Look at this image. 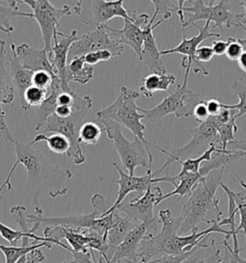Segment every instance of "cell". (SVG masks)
<instances>
[{"mask_svg": "<svg viewBox=\"0 0 246 263\" xmlns=\"http://www.w3.org/2000/svg\"><path fill=\"white\" fill-rule=\"evenodd\" d=\"M15 162L8 175L4 183L0 186V195L4 187L8 191L13 190L11 178L18 165H23L26 169V192L31 194L35 212L43 211L38 199L42 192H47L51 198H58L68 193L66 182L72 178V173L69 169L50 165L46 161L44 155L33 148L29 144H24L15 140Z\"/></svg>", "mask_w": 246, "mask_h": 263, "instance_id": "1", "label": "cell"}, {"mask_svg": "<svg viewBox=\"0 0 246 263\" xmlns=\"http://www.w3.org/2000/svg\"><path fill=\"white\" fill-rule=\"evenodd\" d=\"M159 221L161 224L160 232L156 234L147 232L141 240L138 250V258L141 262L150 261L166 255H182L193 251L195 248H208L205 240L211 233H222L218 221H215L208 229L199 232L197 228L186 236L179 235L180 223L178 218H173L169 209H161L159 212Z\"/></svg>", "mask_w": 246, "mask_h": 263, "instance_id": "2", "label": "cell"}, {"mask_svg": "<svg viewBox=\"0 0 246 263\" xmlns=\"http://www.w3.org/2000/svg\"><path fill=\"white\" fill-rule=\"evenodd\" d=\"M224 169L211 172L202 178L189 196L178 217L180 223L179 235L192 232L199 223L211 224L215 220H210L209 215L214 213L216 217H222L223 211L219 208V198L216 197L217 188L222 183Z\"/></svg>", "mask_w": 246, "mask_h": 263, "instance_id": "3", "label": "cell"}, {"mask_svg": "<svg viewBox=\"0 0 246 263\" xmlns=\"http://www.w3.org/2000/svg\"><path fill=\"white\" fill-rule=\"evenodd\" d=\"M138 97V92L122 86L116 100L106 108L96 112L95 116L96 119L111 120L125 126L135 137L142 141L147 148H150L155 147V145L148 142L145 137L146 126L141 123L145 116L138 112V106L136 103Z\"/></svg>", "mask_w": 246, "mask_h": 263, "instance_id": "4", "label": "cell"}, {"mask_svg": "<svg viewBox=\"0 0 246 263\" xmlns=\"http://www.w3.org/2000/svg\"><path fill=\"white\" fill-rule=\"evenodd\" d=\"M204 0H187L192 6H183L182 10L188 13V20L182 24V27H186L195 24L198 21H205L212 24V28H219L223 31V26L227 28L239 27L246 31V17L244 14H238L231 12V1L219 0L215 4V1H209V5L205 4Z\"/></svg>", "mask_w": 246, "mask_h": 263, "instance_id": "5", "label": "cell"}, {"mask_svg": "<svg viewBox=\"0 0 246 263\" xmlns=\"http://www.w3.org/2000/svg\"><path fill=\"white\" fill-rule=\"evenodd\" d=\"M218 125L219 124L216 122L215 117H210L206 122L199 124L197 127L188 130L192 135L191 141L186 144L184 147L177 148L172 153H169L158 146H155L156 149L167 155V160L161 166V169L156 171L155 173L153 172L154 176L166 170L174 162L186 160L188 158L198 157L207 152L212 146H216L218 148L220 144Z\"/></svg>", "mask_w": 246, "mask_h": 263, "instance_id": "6", "label": "cell"}, {"mask_svg": "<svg viewBox=\"0 0 246 263\" xmlns=\"http://www.w3.org/2000/svg\"><path fill=\"white\" fill-rule=\"evenodd\" d=\"M97 123L103 125V130L106 132L107 137L113 141L117 155H119L123 168L128 171L131 177L135 176V170L138 167H142L146 170L149 166V156L147 148L142 141L135 137L134 141H129L123 135L121 125L111 120L96 119Z\"/></svg>", "mask_w": 246, "mask_h": 263, "instance_id": "7", "label": "cell"}, {"mask_svg": "<svg viewBox=\"0 0 246 263\" xmlns=\"http://www.w3.org/2000/svg\"><path fill=\"white\" fill-rule=\"evenodd\" d=\"M189 77L190 73L186 72L183 84L178 86L176 90L166 97L161 103L151 109L138 107V112L150 123H158L169 114H174L179 119L192 117L195 106L204 100L200 95L189 89Z\"/></svg>", "mask_w": 246, "mask_h": 263, "instance_id": "8", "label": "cell"}, {"mask_svg": "<svg viewBox=\"0 0 246 263\" xmlns=\"http://www.w3.org/2000/svg\"><path fill=\"white\" fill-rule=\"evenodd\" d=\"M28 224H33L30 228L31 233H35L42 226L46 227H64L75 231L92 230L100 235H106L109 228L113 222V213L103 217L96 209H93L90 214H74L69 216L44 217V211L35 212V214L27 215Z\"/></svg>", "mask_w": 246, "mask_h": 263, "instance_id": "9", "label": "cell"}, {"mask_svg": "<svg viewBox=\"0 0 246 263\" xmlns=\"http://www.w3.org/2000/svg\"><path fill=\"white\" fill-rule=\"evenodd\" d=\"M123 0H78L74 12L79 16L81 23L93 30L115 18L121 17L123 21L132 20L136 10H127L123 5Z\"/></svg>", "mask_w": 246, "mask_h": 263, "instance_id": "10", "label": "cell"}, {"mask_svg": "<svg viewBox=\"0 0 246 263\" xmlns=\"http://www.w3.org/2000/svg\"><path fill=\"white\" fill-rule=\"evenodd\" d=\"M20 4H26L30 7L33 18L37 22L42 32L44 48L49 54L52 50V42L58 36L60 21L64 16L71 15V8L64 5L61 8L55 7L48 0H22Z\"/></svg>", "mask_w": 246, "mask_h": 263, "instance_id": "11", "label": "cell"}, {"mask_svg": "<svg viewBox=\"0 0 246 263\" xmlns=\"http://www.w3.org/2000/svg\"><path fill=\"white\" fill-rule=\"evenodd\" d=\"M86 114L85 111H74L68 118H60L53 114L48 118L44 130V134L47 132L57 133L69 140L70 147L67 155L72 158L75 165H82L86 161L80 142V129L85 124Z\"/></svg>", "mask_w": 246, "mask_h": 263, "instance_id": "12", "label": "cell"}, {"mask_svg": "<svg viewBox=\"0 0 246 263\" xmlns=\"http://www.w3.org/2000/svg\"><path fill=\"white\" fill-rule=\"evenodd\" d=\"M124 49V46L111 38L106 25H103L95 30L85 33L73 43L69 49V62L78 57H84L100 50H108L113 57H118L121 56Z\"/></svg>", "mask_w": 246, "mask_h": 263, "instance_id": "13", "label": "cell"}, {"mask_svg": "<svg viewBox=\"0 0 246 263\" xmlns=\"http://www.w3.org/2000/svg\"><path fill=\"white\" fill-rule=\"evenodd\" d=\"M192 25L199 30L198 35L192 37L191 39H187L186 34H184V29H183V38H182L181 43L176 47L161 50V55L163 56V55L175 54V53L184 55V58H183L181 64H182V67L184 68L186 72L190 73L191 70H192L194 73L202 72L205 77H208L209 70L203 66L202 63L196 61L195 52L203 41L209 39V38H213V37L219 38L221 35L218 33L210 32V29H212V24L209 22H207L203 27H200L195 24H192Z\"/></svg>", "mask_w": 246, "mask_h": 263, "instance_id": "14", "label": "cell"}, {"mask_svg": "<svg viewBox=\"0 0 246 263\" xmlns=\"http://www.w3.org/2000/svg\"><path fill=\"white\" fill-rule=\"evenodd\" d=\"M148 156H149V166H148V169L146 170V175L142 177H135V176L131 177L129 174H126L123 172L122 169L118 166L117 163H114V166L119 175V178L116 180H113V183H116L119 187V189L117 192L116 200L106 212L105 216H107L115 210L129 194L132 192H137L138 194V198H140L146 194L147 189L150 186L153 185L154 175L152 171L153 156L150 151L148 152Z\"/></svg>", "mask_w": 246, "mask_h": 263, "instance_id": "15", "label": "cell"}, {"mask_svg": "<svg viewBox=\"0 0 246 263\" xmlns=\"http://www.w3.org/2000/svg\"><path fill=\"white\" fill-rule=\"evenodd\" d=\"M150 22V17L147 14L135 13L132 20L124 21L121 29H115L106 25L111 38L116 43L130 47L139 59L145 41V27Z\"/></svg>", "mask_w": 246, "mask_h": 263, "instance_id": "16", "label": "cell"}, {"mask_svg": "<svg viewBox=\"0 0 246 263\" xmlns=\"http://www.w3.org/2000/svg\"><path fill=\"white\" fill-rule=\"evenodd\" d=\"M151 188L152 186H150L146 194L140 198L137 197L128 202L122 201L116 209L138 223L153 224L157 221V218L154 216V206L157 198L162 192L159 186H154L155 192H152Z\"/></svg>", "mask_w": 246, "mask_h": 263, "instance_id": "17", "label": "cell"}, {"mask_svg": "<svg viewBox=\"0 0 246 263\" xmlns=\"http://www.w3.org/2000/svg\"><path fill=\"white\" fill-rule=\"evenodd\" d=\"M151 224L140 223L134 230H132L125 239L115 249L111 260L107 255H102L100 263H121L124 260L126 263L138 262V250L139 244L146 236L147 231Z\"/></svg>", "mask_w": 246, "mask_h": 263, "instance_id": "18", "label": "cell"}, {"mask_svg": "<svg viewBox=\"0 0 246 263\" xmlns=\"http://www.w3.org/2000/svg\"><path fill=\"white\" fill-rule=\"evenodd\" d=\"M5 47L6 43L0 45V128L9 138L15 140L9 130L5 120V111L3 110V104H13L15 98V85L11 77L9 59H7V51Z\"/></svg>", "mask_w": 246, "mask_h": 263, "instance_id": "19", "label": "cell"}, {"mask_svg": "<svg viewBox=\"0 0 246 263\" xmlns=\"http://www.w3.org/2000/svg\"><path fill=\"white\" fill-rule=\"evenodd\" d=\"M77 39L76 30H72L69 35L58 32V36L53 40L52 50L48 54L55 76L61 79V83L65 86H69L67 81V62L69 59V49Z\"/></svg>", "mask_w": 246, "mask_h": 263, "instance_id": "20", "label": "cell"}, {"mask_svg": "<svg viewBox=\"0 0 246 263\" xmlns=\"http://www.w3.org/2000/svg\"><path fill=\"white\" fill-rule=\"evenodd\" d=\"M155 18L151 17L149 24L145 27V41L141 49L139 60L156 73H167V68L161 58V51L159 50L153 31L163 23L162 20L155 23Z\"/></svg>", "mask_w": 246, "mask_h": 263, "instance_id": "21", "label": "cell"}, {"mask_svg": "<svg viewBox=\"0 0 246 263\" xmlns=\"http://www.w3.org/2000/svg\"><path fill=\"white\" fill-rule=\"evenodd\" d=\"M15 53L24 69L33 72L47 71L55 77L52 64L45 48L37 49L24 43L15 47Z\"/></svg>", "mask_w": 246, "mask_h": 263, "instance_id": "22", "label": "cell"}, {"mask_svg": "<svg viewBox=\"0 0 246 263\" xmlns=\"http://www.w3.org/2000/svg\"><path fill=\"white\" fill-rule=\"evenodd\" d=\"M112 213H113V222L105 235V239L109 249L107 255L109 260H111L115 249L122 242L123 240L125 239L127 234L132 230H134L138 224H140L132 220L129 217L120 216L119 211L117 209L114 210Z\"/></svg>", "mask_w": 246, "mask_h": 263, "instance_id": "23", "label": "cell"}, {"mask_svg": "<svg viewBox=\"0 0 246 263\" xmlns=\"http://www.w3.org/2000/svg\"><path fill=\"white\" fill-rule=\"evenodd\" d=\"M10 47L12 50V57L9 59L10 71H11V77L15 85V91L18 93L19 101H20L23 100L25 91L32 86V79H33L34 72L24 69L22 64L18 61V58L15 53L16 46L12 39L10 40Z\"/></svg>", "mask_w": 246, "mask_h": 263, "instance_id": "24", "label": "cell"}, {"mask_svg": "<svg viewBox=\"0 0 246 263\" xmlns=\"http://www.w3.org/2000/svg\"><path fill=\"white\" fill-rule=\"evenodd\" d=\"M176 83V78L169 73H156L152 72L142 79L139 87L140 93L146 98H152L156 92L169 91L170 86Z\"/></svg>", "mask_w": 246, "mask_h": 263, "instance_id": "25", "label": "cell"}, {"mask_svg": "<svg viewBox=\"0 0 246 263\" xmlns=\"http://www.w3.org/2000/svg\"><path fill=\"white\" fill-rule=\"evenodd\" d=\"M94 74V68L85 62L84 57L71 60L67 68V81L76 82L81 85L89 83Z\"/></svg>", "mask_w": 246, "mask_h": 263, "instance_id": "26", "label": "cell"}, {"mask_svg": "<svg viewBox=\"0 0 246 263\" xmlns=\"http://www.w3.org/2000/svg\"><path fill=\"white\" fill-rule=\"evenodd\" d=\"M53 244L50 242H34L29 246H5L0 244V251L5 256V263H16L24 255H29L33 251L45 247L52 249Z\"/></svg>", "mask_w": 246, "mask_h": 263, "instance_id": "27", "label": "cell"}, {"mask_svg": "<svg viewBox=\"0 0 246 263\" xmlns=\"http://www.w3.org/2000/svg\"><path fill=\"white\" fill-rule=\"evenodd\" d=\"M45 141L47 144L48 148L53 152L55 154L58 155H67L69 153L70 144H69V140L67 139L65 136H63L61 134H57L53 133L50 135H46V134H38L32 142L29 143L30 146H33L34 144H38L39 142Z\"/></svg>", "mask_w": 246, "mask_h": 263, "instance_id": "28", "label": "cell"}, {"mask_svg": "<svg viewBox=\"0 0 246 263\" xmlns=\"http://www.w3.org/2000/svg\"><path fill=\"white\" fill-rule=\"evenodd\" d=\"M49 91L40 89L35 86L29 87L25 93L23 95V100L19 101L20 102V107L24 111L30 110L31 107H37L46 101L47 96H48Z\"/></svg>", "mask_w": 246, "mask_h": 263, "instance_id": "29", "label": "cell"}, {"mask_svg": "<svg viewBox=\"0 0 246 263\" xmlns=\"http://www.w3.org/2000/svg\"><path fill=\"white\" fill-rule=\"evenodd\" d=\"M232 89L236 97H238L239 102L237 104H226L223 103V106L227 109H235L237 110V115H236V120L239 119L240 117L243 116L246 114V85L242 84L240 81L235 80L233 82Z\"/></svg>", "mask_w": 246, "mask_h": 263, "instance_id": "30", "label": "cell"}, {"mask_svg": "<svg viewBox=\"0 0 246 263\" xmlns=\"http://www.w3.org/2000/svg\"><path fill=\"white\" fill-rule=\"evenodd\" d=\"M219 148H217L216 146H212L208 149L207 152H205L202 155H200L196 158H188L186 160H181L178 161L182 165V170L181 172H190L196 174L200 170V167L202 165V163L205 161H210L212 158V155L217 152Z\"/></svg>", "mask_w": 246, "mask_h": 263, "instance_id": "31", "label": "cell"}, {"mask_svg": "<svg viewBox=\"0 0 246 263\" xmlns=\"http://www.w3.org/2000/svg\"><path fill=\"white\" fill-rule=\"evenodd\" d=\"M103 129L93 122L85 123L80 129V142L85 145H96Z\"/></svg>", "mask_w": 246, "mask_h": 263, "instance_id": "32", "label": "cell"}, {"mask_svg": "<svg viewBox=\"0 0 246 263\" xmlns=\"http://www.w3.org/2000/svg\"><path fill=\"white\" fill-rule=\"evenodd\" d=\"M236 122H237V120L233 119L227 124L218 125V135H219V140H220V144L218 146L219 149L227 151L228 145L236 140L235 134L238 130Z\"/></svg>", "mask_w": 246, "mask_h": 263, "instance_id": "33", "label": "cell"}, {"mask_svg": "<svg viewBox=\"0 0 246 263\" xmlns=\"http://www.w3.org/2000/svg\"><path fill=\"white\" fill-rule=\"evenodd\" d=\"M155 7L153 16L155 18L161 16L163 22L170 18L173 14H177L179 10L178 1H169V0H152Z\"/></svg>", "mask_w": 246, "mask_h": 263, "instance_id": "34", "label": "cell"}, {"mask_svg": "<svg viewBox=\"0 0 246 263\" xmlns=\"http://www.w3.org/2000/svg\"><path fill=\"white\" fill-rule=\"evenodd\" d=\"M235 200L238 206V213L240 217L239 224L236 228V232L237 234L243 233L246 236V197L240 192H235Z\"/></svg>", "mask_w": 246, "mask_h": 263, "instance_id": "35", "label": "cell"}, {"mask_svg": "<svg viewBox=\"0 0 246 263\" xmlns=\"http://www.w3.org/2000/svg\"><path fill=\"white\" fill-rule=\"evenodd\" d=\"M228 47L225 52V56L232 61H238V58L244 51V46L235 38H228Z\"/></svg>", "mask_w": 246, "mask_h": 263, "instance_id": "36", "label": "cell"}, {"mask_svg": "<svg viewBox=\"0 0 246 263\" xmlns=\"http://www.w3.org/2000/svg\"><path fill=\"white\" fill-rule=\"evenodd\" d=\"M52 80H53V76H51L49 72L37 71V72H34L33 79H32V85L49 91Z\"/></svg>", "mask_w": 246, "mask_h": 263, "instance_id": "37", "label": "cell"}, {"mask_svg": "<svg viewBox=\"0 0 246 263\" xmlns=\"http://www.w3.org/2000/svg\"><path fill=\"white\" fill-rule=\"evenodd\" d=\"M112 57H113V55L110 51L100 50V51H96V52L86 55V56H84V59L86 64H88L90 66H93V65H96V64L103 62V61H108Z\"/></svg>", "mask_w": 246, "mask_h": 263, "instance_id": "38", "label": "cell"}, {"mask_svg": "<svg viewBox=\"0 0 246 263\" xmlns=\"http://www.w3.org/2000/svg\"><path fill=\"white\" fill-rule=\"evenodd\" d=\"M198 249V248H195L193 251L190 252V253H187L184 255H166V256H162L160 258H156L153 260H150V261H146V262H141V261H138L137 263H182L184 261V259H187L189 256L194 253V251ZM202 249V248H201Z\"/></svg>", "mask_w": 246, "mask_h": 263, "instance_id": "39", "label": "cell"}, {"mask_svg": "<svg viewBox=\"0 0 246 263\" xmlns=\"http://www.w3.org/2000/svg\"><path fill=\"white\" fill-rule=\"evenodd\" d=\"M206 100L201 101L200 103H198L195 108L193 110V113H192V117L195 119V121L199 124H202L204 122H206L208 119L210 118V114H209V111H208L207 106H206Z\"/></svg>", "mask_w": 246, "mask_h": 263, "instance_id": "40", "label": "cell"}, {"mask_svg": "<svg viewBox=\"0 0 246 263\" xmlns=\"http://www.w3.org/2000/svg\"><path fill=\"white\" fill-rule=\"evenodd\" d=\"M73 259L71 261H63L61 263H96L95 255L93 252L89 253H78V252H71Z\"/></svg>", "mask_w": 246, "mask_h": 263, "instance_id": "41", "label": "cell"}, {"mask_svg": "<svg viewBox=\"0 0 246 263\" xmlns=\"http://www.w3.org/2000/svg\"><path fill=\"white\" fill-rule=\"evenodd\" d=\"M214 56L215 53L213 51V48L208 46L198 47L195 52V59L199 63L210 62L214 58Z\"/></svg>", "mask_w": 246, "mask_h": 263, "instance_id": "42", "label": "cell"}, {"mask_svg": "<svg viewBox=\"0 0 246 263\" xmlns=\"http://www.w3.org/2000/svg\"><path fill=\"white\" fill-rule=\"evenodd\" d=\"M45 259L46 257L43 255V252L39 249H37L29 255L23 256L16 263H39L45 261Z\"/></svg>", "mask_w": 246, "mask_h": 263, "instance_id": "43", "label": "cell"}, {"mask_svg": "<svg viewBox=\"0 0 246 263\" xmlns=\"http://www.w3.org/2000/svg\"><path fill=\"white\" fill-rule=\"evenodd\" d=\"M221 244L225 249V255L224 256L221 255L219 263H238L235 255L232 253V248H231L230 244L228 243V239L225 238L221 242Z\"/></svg>", "mask_w": 246, "mask_h": 263, "instance_id": "44", "label": "cell"}, {"mask_svg": "<svg viewBox=\"0 0 246 263\" xmlns=\"http://www.w3.org/2000/svg\"><path fill=\"white\" fill-rule=\"evenodd\" d=\"M205 102H206V106H207L210 117L216 116L222 109V102H220L215 99L208 100V101H205Z\"/></svg>", "mask_w": 246, "mask_h": 263, "instance_id": "45", "label": "cell"}, {"mask_svg": "<svg viewBox=\"0 0 246 263\" xmlns=\"http://www.w3.org/2000/svg\"><path fill=\"white\" fill-rule=\"evenodd\" d=\"M227 47H228V41H222V40L215 41V42H213V45H212L213 51L216 56L225 55Z\"/></svg>", "mask_w": 246, "mask_h": 263, "instance_id": "46", "label": "cell"}, {"mask_svg": "<svg viewBox=\"0 0 246 263\" xmlns=\"http://www.w3.org/2000/svg\"><path fill=\"white\" fill-rule=\"evenodd\" d=\"M227 149L232 152H242L246 155V140L236 139L233 141L228 145Z\"/></svg>", "mask_w": 246, "mask_h": 263, "instance_id": "47", "label": "cell"}, {"mask_svg": "<svg viewBox=\"0 0 246 263\" xmlns=\"http://www.w3.org/2000/svg\"><path fill=\"white\" fill-rule=\"evenodd\" d=\"M204 259L202 257V251H201V248H198L194 251V253L191 256L184 259L182 263H202Z\"/></svg>", "mask_w": 246, "mask_h": 263, "instance_id": "48", "label": "cell"}, {"mask_svg": "<svg viewBox=\"0 0 246 263\" xmlns=\"http://www.w3.org/2000/svg\"><path fill=\"white\" fill-rule=\"evenodd\" d=\"M73 109L69 106H58L55 110V115L60 118H68L73 113Z\"/></svg>", "mask_w": 246, "mask_h": 263, "instance_id": "49", "label": "cell"}, {"mask_svg": "<svg viewBox=\"0 0 246 263\" xmlns=\"http://www.w3.org/2000/svg\"><path fill=\"white\" fill-rule=\"evenodd\" d=\"M212 246H213V254L211 256H209L206 259H204V261L202 263H218V257L220 255V251L218 249L215 248V240H212Z\"/></svg>", "mask_w": 246, "mask_h": 263, "instance_id": "50", "label": "cell"}, {"mask_svg": "<svg viewBox=\"0 0 246 263\" xmlns=\"http://www.w3.org/2000/svg\"><path fill=\"white\" fill-rule=\"evenodd\" d=\"M238 65L240 70L246 72V50H244L243 53L238 58Z\"/></svg>", "mask_w": 246, "mask_h": 263, "instance_id": "51", "label": "cell"}, {"mask_svg": "<svg viewBox=\"0 0 246 263\" xmlns=\"http://www.w3.org/2000/svg\"><path fill=\"white\" fill-rule=\"evenodd\" d=\"M232 253H233L234 255H235V257H236V259H237L238 263H246V258H242V257L239 255L240 249H238V250L232 249Z\"/></svg>", "mask_w": 246, "mask_h": 263, "instance_id": "52", "label": "cell"}, {"mask_svg": "<svg viewBox=\"0 0 246 263\" xmlns=\"http://www.w3.org/2000/svg\"><path fill=\"white\" fill-rule=\"evenodd\" d=\"M0 138L4 140V141H6V142H12V143H14L15 141V140H12L11 138H9L7 135L4 133V132H3L1 128H0Z\"/></svg>", "mask_w": 246, "mask_h": 263, "instance_id": "53", "label": "cell"}, {"mask_svg": "<svg viewBox=\"0 0 246 263\" xmlns=\"http://www.w3.org/2000/svg\"><path fill=\"white\" fill-rule=\"evenodd\" d=\"M238 5H240V6H242L243 8H244V16L246 17V0H240V1H238Z\"/></svg>", "mask_w": 246, "mask_h": 263, "instance_id": "54", "label": "cell"}, {"mask_svg": "<svg viewBox=\"0 0 246 263\" xmlns=\"http://www.w3.org/2000/svg\"><path fill=\"white\" fill-rule=\"evenodd\" d=\"M238 182H239V184L240 186L243 188V189H245L246 190V182L243 180V179H240V178H238Z\"/></svg>", "mask_w": 246, "mask_h": 263, "instance_id": "55", "label": "cell"}, {"mask_svg": "<svg viewBox=\"0 0 246 263\" xmlns=\"http://www.w3.org/2000/svg\"><path fill=\"white\" fill-rule=\"evenodd\" d=\"M239 42H240L243 46H246V36L244 38H242V39H239Z\"/></svg>", "mask_w": 246, "mask_h": 263, "instance_id": "56", "label": "cell"}, {"mask_svg": "<svg viewBox=\"0 0 246 263\" xmlns=\"http://www.w3.org/2000/svg\"><path fill=\"white\" fill-rule=\"evenodd\" d=\"M220 257H221V254L219 255V257H218V263H219V260H220Z\"/></svg>", "mask_w": 246, "mask_h": 263, "instance_id": "57", "label": "cell"}]
</instances>
